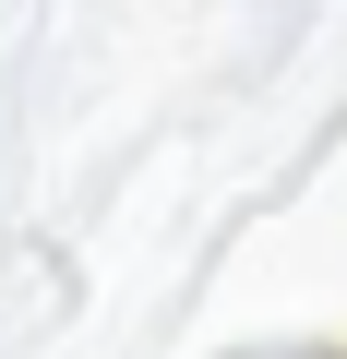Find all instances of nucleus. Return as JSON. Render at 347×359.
Here are the masks:
<instances>
[]
</instances>
